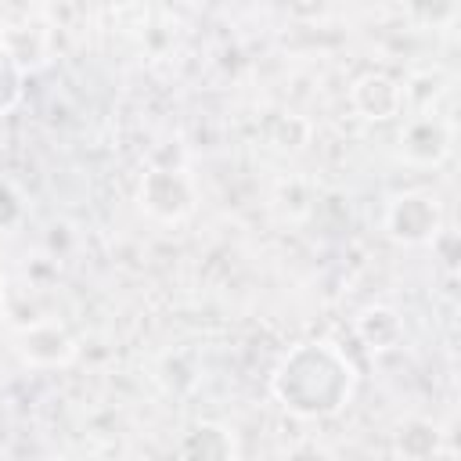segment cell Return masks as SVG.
Masks as SVG:
<instances>
[{
	"mask_svg": "<svg viewBox=\"0 0 461 461\" xmlns=\"http://www.w3.org/2000/svg\"><path fill=\"white\" fill-rule=\"evenodd\" d=\"M353 364L335 342H303L274 371V396L299 418H328L353 393Z\"/></svg>",
	"mask_w": 461,
	"mask_h": 461,
	"instance_id": "6da1fadb",
	"label": "cell"
},
{
	"mask_svg": "<svg viewBox=\"0 0 461 461\" xmlns=\"http://www.w3.org/2000/svg\"><path fill=\"white\" fill-rule=\"evenodd\" d=\"M439 227H443V209L429 191H403L393 194L385 205V230L403 245H425L439 234Z\"/></svg>",
	"mask_w": 461,
	"mask_h": 461,
	"instance_id": "7a4b0ae2",
	"label": "cell"
},
{
	"mask_svg": "<svg viewBox=\"0 0 461 461\" xmlns=\"http://www.w3.org/2000/svg\"><path fill=\"white\" fill-rule=\"evenodd\" d=\"M140 209L155 220H184L194 209V187L180 169H151L140 180Z\"/></svg>",
	"mask_w": 461,
	"mask_h": 461,
	"instance_id": "3957f363",
	"label": "cell"
},
{
	"mask_svg": "<svg viewBox=\"0 0 461 461\" xmlns=\"http://www.w3.org/2000/svg\"><path fill=\"white\" fill-rule=\"evenodd\" d=\"M450 144H454V126L429 112L407 119V126L400 130V155L414 166H439L450 155Z\"/></svg>",
	"mask_w": 461,
	"mask_h": 461,
	"instance_id": "277c9868",
	"label": "cell"
},
{
	"mask_svg": "<svg viewBox=\"0 0 461 461\" xmlns=\"http://www.w3.org/2000/svg\"><path fill=\"white\" fill-rule=\"evenodd\" d=\"M349 101H353V108H357L364 119L385 122V119L403 115V108H407V83H400V79L389 76V72H364V76L353 83Z\"/></svg>",
	"mask_w": 461,
	"mask_h": 461,
	"instance_id": "5b68a950",
	"label": "cell"
},
{
	"mask_svg": "<svg viewBox=\"0 0 461 461\" xmlns=\"http://www.w3.org/2000/svg\"><path fill=\"white\" fill-rule=\"evenodd\" d=\"M18 353L29 360V364H40V367H54V364H68L76 357V339L58 324V321H40V324H29L18 331Z\"/></svg>",
	"mask_w": 461,
	"mask_h": 461,
	"instance_id": "8992f818",
	"label": "cell"
},
{
	"mask_svg": "<svg viewBox=\"0 0 461 461\" xmlns=\"http://www.w3.org/2000/svg\"><path fill=\"white\" fill-rule=\"evenodd\" d=\"M187 461H234V439L220 425H194L184 443Z\"/></svg>",
	"mask_w": 461,
	"mask_h": 461,
	"instance_id": "52a82bcc",
	"label": "cell"
},
{
	"mask_svg": "<svg viewBox=\"0 0 461 461\" xmlns=\"http://www.w3.org/2000/svg\"><path fill=\"white\" fill-rule=\"evenodd\" d=\"M357 335L367 342V349H393L403 335L400 328V317L385 306H367L360 317H357Z\"/></svg>",
	"mask_w": 461,
	"mask_h": 461,
	"instance_id": "ba28073f",
	"label": "cell"
},
{
	"mask_svg": "<svg viewBox=\"0 0 461 461\" xmlns=\"http://www.w3.org/2000/svg\"><path fill=\"white\" fill-rule=\"evenodd\" d=\"M22 65L14 61V54L7 50V43H0V112H7L18 101L22 90Z\"/></svg>",
	"mask_w": 461,
	"mask_h": 461,
	"instance_id": "9c48e42d",
	"label": "cell"
},
{
	"mask_svg": "<svg viewBox=\"0 0 461 461\" xmlns=\"http://www.w3.org/2000/svg\"><path fill=\"white\" fill-rule=\"evenodd\" d=\"M0 299H4V274H0Z\"/></svg>",
	"mask_w": 461,
	"mask_h": 461,
	"instance_id": "30bf717a",
	"label": "cell"
}]
</instances>
